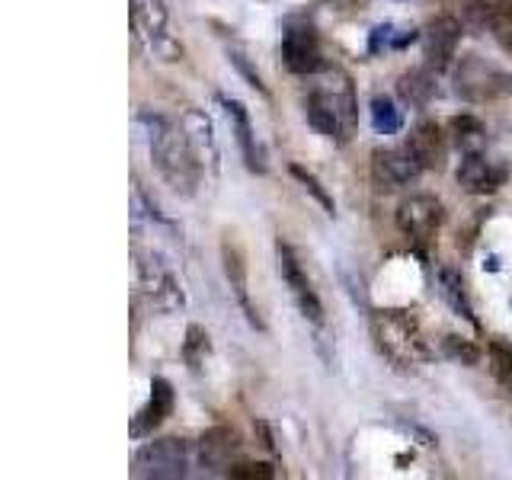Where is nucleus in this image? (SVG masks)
Wrapping results in <instances>:
<instances>
[{"mask_svg": "<svg viewBox=\"0 0 512 480\" xmlns=\"http://www.w3.org/2000/svg\"><path fill=\"white\" fill-rule=\"evenodd\" d=\"M282 61L292 74H314L324 68L320 58V39L314 26L308 23H292L282 36Z\"/></svg>", "mask_w": 512, "mask_h": 480, "instance_id": "423d86ee", "label": "nucleus"}, {"mask_svg": "<svg viewBox=\"0 0 512 480\" xmlns=\"http://www.w3.org/2000/svg\"><path fill=\"white\" fill-rule=\"evenodd\" d=\"M151 157L157 170L164 173V180L176 189V192H192L199 183V164L196 154L186 144L183 132L164 119H151Z\"/></svg>", "mask_w": 512, "mask_h": 480, "instance_id": "7ed1b4c3", "label": "nucleus"}, {"mask_svg": "<svg viewBox=\"0 0 512 480\" xmlns=\"http://www.w3.org/2000/svg\"><path fill=\"white\" fill-rule=\"evenodd\" d=\"M372 125L378 128L381 135H397L400 132V112L394 109L391 100L375 96V100H372Z\"/></svg>", "mask_w": 512, "mask_h": 480, "instance_id": "4be33fe9", "label": "nucleus"}, {"mask_svg": "<svg viewBox=\"0 0 512 480\" xmlns=\"http://www.w3.org/2000/svg\"><path fill=\"white\" fill-rule=\"evenodd\" d=\"M372 170H375V180L384 189H400V186H410L416 176L423 173L420 160L413 157L410 148H391V151H375L372 160Z\"/></svg>", "mask_w": 512, "mask_h": 480, "instance_id": "1a4fd4ad", "label": "nucleus"}, {"mask_svg": "<svg viewBox=\"0 0 512 480\" xmlns=\"http://www.w3.org/2000/svg\"><path fill=\"white\" fill-rule=\"evenodd\" d=\"M132 20L144 36H164L167 13L160 0H132Z\"/></svg>", "mask_w": 512, "mask_h": 480, "instance_id": "f3484780", "label": "nucleus"}, {"mask_svg": "<svg viewBox=\"0 0 512 480\" xmlns=\"http://www.w3.org/2000/svg\"><path fill=\"white\" fill-rule=\"evenodd\" d=\"M506 180V170L496 167L493 160H487L480 151H468L458 167V183L474 192V196H487V192H496Z\"/></svg>", "mask_w": 512, "mask_h": 480, "instance_id": "9d476101", "label": "nucleus"}, {"mask_svg": "<svg viewBox=\"0 0 512 480\" xmlns=\"http://www.w3.org/2000/svg\"><path fill=\"white\" fill-rule=\"evenodd\" d=\"M135 474L141 477H183L186 474V445L176 439L148 442L135 455Z\"/></svg>", "mask_w": 512, "mask_h": 480, "instance_id": "0eeeda50", "label": "nucleus"}, {"mask_svg": "<svg viewBox=\"0 0 512 480\" xmlns=\"http://www.w3.org/2000/svg\"><path fill=\"white\" fill-rule=\"evenodd\" d=\"M487 23H490L493 39L512 52V0H496L487 10Z\"/></svg>", "mask_w": 512, "mask_h": 480, "instance_id": "aec40b11", "label": "nucleus"}, {"mask_svg": "<svg viewBox=\"0 0 512 480\" xmlns=\"http://www.w3.org/2000/svg\"><path fill=\"white\" fill-rule=\"evenodd\" d=\"M487 356H490V372L493 378L503 384V388H512V346L503 340H493L487 346Z\"/></svg>", "mask_w": 512, "mask_h": 480, "instance_id": "412c9836", "label": "nucleus"}, {"mask_svg": "<svg viewBox=\"0 0 512 480\" xmlns=\"http://www.w3.org/2000/svg\"><path fill=\"white\" fill-rule=\"evenodd\" d=\"M506 90H512L509 74H500L480 58L461 61V68H458V93L461 96H468V100H490V96L506 93Z\"/></svg>", "mask_w": 512, "mask_h": 480, "instance_id": "6e6552de", "label": "nucleus"}, {"mask_svg": "<svg viewBox=\"0 0 512 480\" xmlns=\"http://www.w3.org/2000/svg\"><path fill=\"white\" fill-rule=\"evenodd\" d=\"M372 340L381 356L400 368H413L429 359V343L423 336V327L410 311H375Z\"/></svg>", "mask_w": 512, "mask_h": 480, "instance_id": "f257e3e1", "label": "nucleus"}, {"mask_svg": "<svg viewBox=\"0 0 512 480\" xmlns=\"http://www.w3.org/2000/svg\"><path fill=\"white\" fill-rule=\"evenodd\" d=\"M221 106H224V112H228V119H231V128H234V135H237V144H240V154H244L247 170L263 173L266 170V157H263L260 141H256V135H253V125H250V116H247L244 103L221 96Z\"/></svg>", "mask_w": 512, "mask_h": 480, "instance_id": "ddd939ff", "label": "nucleus"}, {"mask_svg": "<svg viewBox=\"0 0 512 480\" xmlns=\"http://www.w3.org/2000/svg\"><path fill=\"white\" fill-rule=\"evenodd\" d=\"M276 260H279V272H282V282L288 285V292H292L298 311L311 320V324H324V304H320L314 285L308 279V272H304L301 260L295 256V250L279 240L276 244Z\"/></svg>", "mask_w": 512, "mask_h": 480, "instance_id": "20e7f679", "label": "nucleus"}, {"mask_svg": "<svg viewBox=\"0 0 512 480\" xmlns=\"http://www.w3.org/2000/svg\"><path fill=\"white\" fill-rule=\"evenodd\" d=\"M221 263H224V276H228V282H231V288H234V295H237V301H240V308H244L247 317H250V324L263 330V320H260V314H256L253 304H250V285H247V260H244V250L237 247V240H231V234L224 237V244H221Z\"/></svg>", "mask_w": 512, "mask_h": 480, "instance_id": "9b49d317", "label": "nucleus"}, {"mask_svg": "<svg viewBox=\"0 0 512 480\" xmlns=\"http://www.w3.org/2000/svg\"><path fill=\"white\" fill-rule=\"evenodd\" d=\"M442 224V205L432 196H410L397 208V228L413 244H429Z\"/></svg>", "mask_w": 512, "mask_h": 480, "instance_id": "39448f33", "label": "nucleus"}, {"mask_svg": "<svg viewBox=\"0 0 512 480\" xmlns=\"http://www.w3.org/2000/svg\"><path fill=\"white\" fill-rule=\"evenodd\" d=\"M304 116H308V125L317 135L346 141L352 135V128H356V96H352V84L343 74H336V84L311 90V96L304 100Z\"/></svg>", "mask_w": 512, "mask_h": 480, "instance_id": "f03ea898", "label": "nucleus"}, {"mask_svg": "<svg viewBox=\"0 0 512 480\" xmlns=\"http://www.w3.org/2000/svg\"><path fill=\"white\" fill-rule=\"evenodd\" d=\"M458 42H461V26L452 16H439L432 20L429 32H426V61L432 71H445L452 64L455 52H458Z\"/></svg>", "mask_w": 512, "mask_h": 480, "instance_id": "f8f14e48", "label": "nucleus"}, {"mask_svg": "<svg viewBox=\"0 0 512 480\" xmlns=\"http://www.w3.org/2000/svg\"><path fill=\"white\" fill-rule=\"evenodd\" d=\"M237 432L228 426H215L202 436V464L205 468H231V452L237 448Z\"/></svg>", "mask_w": 512, "mask_h": 480, "instance_id": "dca6fc26", "label": "nucleus"}, {"mask_svg": "<svg viewBox=\"0 0 512 480\" xmlns=\"http://www.w3.org/2000/svg\"><path fill=\"white\" fill-rule=\"evenodd\" d=\"M407 148L413 151L416 160H420L423 170H442L445 167L448 141H445L442 128L436 122H420V125H416L410 141H407Z\"/></svg>", "mask_w": 512, "mask_h": 480, "instance_id": "4468645a", "label": "nucleus"}, {"mask_svg": "<svg viewBox=\"0 0 512 480\" xmlns=\"http://www.w3.org/2000/svg\"><path fill=\"white\" fill-rule=\"evenodd\" d=\"M170 410H173V388H170V381L154 378L151 381V400H148V407L138 413L132 432H135V436H148L151 429H157L160 423L167 420Z\"/></svg>", "mask_w": 512, "mask_h": 480, "instance_id": "2eb2a0df", "label": "nucleus"}, {"mask_svg": "<svg viewBox=\"0 0 512 480\" xmlns=\"http://www.w3.org/2000/svg\"><path fill=\"white\" fill-rule=\"evenodd\" d=\"M292 176H295V180L320 202V208H324L327 215H336V202H333V196H330V192H327L324 186H320V180H317V176H314L311 170H304L301 164H292Z\"/></svg>", "mask_w": 512, "mask_h": 480, "instance_id": "5701e85b", "label": "nucleus"}, {"mask_svg": "<svg viewBox=\"0 0 512 480\" xmlns=\"http://www.w3.org/2000/svg\"><path fill=\"white\" fill-rule=\"evenodd\" d=\"M439 282H442V295L445 301L452 304V308L461 314V317H468L474 320V308H471V301H468V292H464V282L455 269H442L439 272Z\"/></svg>", "mask_w": 512, "mask_h": 480, "instance_id": "a211bd4d", "label": "nucleus"}, {"mask_svg": "<svg viewBox=\"0 0 512 480\" xmlns=\"http://www.w3.org/2000/svg\"><path fill=\"white\" fill-rule=\"evenodd\" d=\"M442 346H445V356L448 359H455V362H461V365H477V359H480V349L477 346H471L464 336H445L442 340Z\"/></svg>", "mask_w": 512, "mask_h": 480, "instance_id": "393cba45", "label": "nucleus"}, {"mask_svg": "<svg viewBox=\"0 0 512 480\" xmlns=\"http://www.w3.org/2000/svg\"><path fill=\"white\" fill-rule=\"evenodd\" d=\"M228 477H234V480H269V477H276V471L263 461H247V464H231Z\"/></svg>", "mask_w": 512, "mask_h": 480, "instance_id": "a878e982", "label": "nucleus"}, {"mask_svg": "<svg viewBox=\"0 0 512 480\" xmlns=\"http://www.w3.org/2000/svg\"><path fill=\"white\" fill-rule=\"evenodd\" d=\"M400 96L413 106H423L432 96V80L426 74H407L404 80H400Z\"/></svg>", "mask_w": 512, "mask_h": 480, "instance_id": "b1692460", "label": "nucleus"}, {"mask_svg": "<svg viewBox=\"0 0 512 480\" xmlns=\"http://www.w3.org/2000/svg\"><path fill=\"white\" fill-rule=\"evenodd\" d=\"M452 135L458 141V148H464V154H468V151H480V144H484V138H487L484 122L474 119V116H458V119H452Z\"/></svg>", "mask_w": 512, "mask_h": 480, "instance_id": "6ab92c4d", "label": "nucleus"}]
</instances>
